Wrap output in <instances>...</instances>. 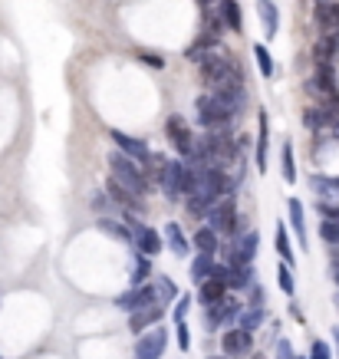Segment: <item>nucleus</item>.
I'll return each instance as SVG.
<instances>
[{"mask_svg":"<svg viewBox=\"0 0 339 359\" xmlns=\"http://www.w3.org/2000/svg\"><path fill=\"white\" fill-rule=\"evenodd\" d=\"M198 73H201V83L211 89V93L214 89H221L224 83H231V79H240L238 63L231 60V53L221 47V40L201 53V60H198Z\"/></svg>","mask_w":339,"mask_h":359,"instance_id":"f257e3e1","label":"nucleus"},{"mask_svg":"<svg viewBox=\"0 0 339 359\" xmlns=\"http://www.w3.org/2000/svg\"><path fill=\"white\" fill-rule=\"evenodd\" d=\"M109 172H113L115 182H122L129 191H135V195H142V198L151 191V182H149V175L142 172V165L132 161L129 155H122L119 149L109 152Z\"/></svg>","mask_w":339,"mask_h":359,"instance_id":"f03ea898","label":"nucleus"},{"mask_svg":"<svg viewBox=\"0 0 339 359\" xmlns=\"http://www.w3.org/2000/svg\"><path fill=\"white\" fill-rule=\"evenodd\" d=\"M195 182H198V172L191 168L188 161H168V168H165L162 182H158V188L165 191V198L168 201H178V195H185L188 198L191 191H195Z\"/></svg>","mask_w":339,"mask_h":359,"instance_id":"7ed1b4c3","label":"nucleus"},{"mask_svg":"<svg viewBox=\"0 0 339 359\" xmlns=\"http://www.w3.org/2000/svg\"><path fill=\"white\" fill-rule=\"evenodd\" d=\"M201 142L204 155H208V165H214V168H224V165H231V161L238 159V142L231 138V129H211L204 138H198Z\"/></svg>","mask_w":339,"mask_h":359,"instance_id":"20e7f679","label":"nucleus"},{"mask_svg":"<svg viewBox=\"0 0 339 359\" xmlns=\"http://www.w3.org/2000/svg\"><path fill=\"white\" fill-rule=\"evenodd\" d=\"M195 109H198V122H201L204 129H224V125L231 122V115H234V112L227 109L217 96H211V93H208V96H198Z\"/></svg>","mask_w":339,"mask_h":359,"instance_id":"39448f33","label":"nucleus"},{"mask_svg":"<svg viewBox=\"0 0 339 359\" xmlns=\"http://www.w3.org/2000/svg\"><path fill=\"white\" fill-rule=\"evenodd\" d=\"M310 188L320 198V214L323 218H336L339 221V178H323V175H313L310 178Z\"/></svg>","mask_w":339,"mask_h":359,"instance_id":"423d86ee","label":"nucleus"},{"mask_svg":"<svg viewBox=\"0 0 339 359\" xmlns=\"http://www.w3.org/2000/svg\"><path fill=\"white\" fill-rule=\"evenodd\" d=\"M208 224H211L217 234H234L238 231V205H234V198H217L211 205V211H208Z\"/></svg>","mask_w":339,"mask_h":359,"instance_id":"0eeeda50","label":"nucleus"},{"mask_svg":"<svg viewBox=\"0 0 339 359\" xmlns=\"http://www.w3.org/2000/svg\"><path fill=\"white\" fill-rule=\"evenodd\" d=\"M240 310H244V303L238 297H227L224 294L217 303L204 307V330H217L221 323H234L240 317Z\"/></svg>","mask_w":339,"mask_h":359,"instance_id":"6e6552de","label":"nucleus"},{"mask_svg":"<svg viewBox=\"0 0 339 359\" xmlns=\"http://www.w3.org/2000/svg\"><path fill=\"white\" fill-rule=\"evenodd\" d=\"M115 307H122V310L162 307V303H158V290H155V280H145V284H135L132 290H126L122 297H115Z\"/></svg>","mask_w":339,"mask_h":359,"instance_id":"1a4fd4ad","label":"nucleus"},{"mask_svg":"<svg viewBox=\"0 0 339 359\" xmlns=\"http://www.w3.org/2000/svg\"><path fill=\"white\" fill-rule=\"evenodd\" d=\"M165 136H168V142L178 149V155H185V159H188L191 149H195V136H191L188 122H185L181 115H168V122H165Z\"/></svg>","mask_w":339,"mask_h":359,"instance_id":"9d476101","label":"nucleus"},{"mask_svg":"<svg viewBox=\"0 0 339 359\" xmlns=\"http://www.w3.org/2000/svg\"><path fill=\"white\" fill-rule=\"evenodd\" d=\"M142 340L135 343V359H162L165 346H168V333H165L162 326H155V330H145V333H138Z\"/></svg>","mask_w":339,"mask_h":359,"instance_id":"9b49d317","label":"nucleus"},{"mask_svg":"<svg viewBox=\"0 0 339 359\" xmlns=\"http://www.w3.org/2000/svg\"><path fill=\"white\" fill-rule=\"evenodd\" d=\"M106 195L113 198V205L126 208L129 214H145V201H142V195L129 191V188L122 185V182H115V178H109V188H106Z\"/></svg>","mask_w":339,"mask_h":359,"instance_id":"f8f14e48","label":"nucleus"},{"mask_svg":"<svg viewBox=\"0 0 339 359\" xmlns=\"http://www.w3.org/2000/svg\"><path fill=\"white\" fill-rule=\"evenodd\" d=\"M221 349H224V356H247L254 349V333H247V330H227L224 336H221Z\"/></svg>","mask_w":339,"mask_h":359,"instance_id":"ddd939ff","label":"nucleus"},{"mask_svg":"<svg viewBox=\"0 0 339 359\" xmlns=\"http://www.w3.org/2000/svg\"><path fill=\"white\" fill-rule=\"evenodd\" d=\"M316 24L323 30V37H339V3L320 0L316 3Z\"/></svg>","mask_w":339,"mask_h":359,"instance_id":"4468645a","label":"nucleus"},{"mask_svg":"<svg viewBox=\"0 0 339 359\" xmlns=\"http://www.w3.org/2000/svg\"><path fill=\"white\" fill-rule=\"evenodd\" d=\"M113 142H115V149L122 152V155H129L132 161H145V159H149V145H145L142 138L126 136L122 129H113Z\"/></svg>","mask_w":339,"mask_h":359,"instance_id":"2eb2a0df","label":"nucleus"},{"mask_svg":"<svg viewBox=\"0 0 339 359\" xmlns=\"http://www.w3.org/2000/svg\"><path fill=\"white\" fill-rule=\"evenodd\" d=\"M129 313H132L129 317V330L132 333H145L151 326H158V320L165 317L162 307H138V310H129Z\"/></svg>","mask_w":339,"mask_h":359,"instance_id":"dca6fc26","label":"nucleus"},{"mask_svg":"<svg viewBox=\"0 0 339 359\" xmlns=\"http://www.w3.org/2000/svg\"><path fill=\"white\" fill-rule=\"evenodd\" d=\"M257 172L264 175L267 172V149H270V115H267V109H261V115H257Z\"/></svg>","mask_w":339,"mask_h":359,"instance_id":"f3484780","label":"nucleus"},{"mask_svg":"<svg viewBox=\"0 0 339 359\" xmlns=\"http://www.w3.org/2000/svg\"><path fill=\"white\" fill-rule=\"evenodd\" d=\"M234 248H238V267H244V264H254V254H257V248H261V237H257V231L234 234Z\"/></svg>","mask_w":339,"mask_h":359,"instance_id":"a211bd4d","label":"nucleus"},{"mask_svg":"<svg viewBox=\"0 0 339 359\" xmlns=\"http://www.w3.org/2000/svg\"><path fill=\"white\" fill-rule=\"evenodd\" d=\"M339 56V37H320L313 47V60L316 66H333Z\"/></svg>","mask_w":339,"mask_h":359,"instance_id":"6ab92c4d","label":"nucleus"},{"mask_svg":"<svg viewBox=\"0 0 339 359\" xmlns=\"http://www.w3.org/2000/svg\"><path fill=\"white\" fill-rule=\"evenodd\" d=\"M191 244L198 248V254H217L221 248V241H217V231H214L211 224H201L195 234H191Z\"/></svg>","mask_w":339,"mask_h":359,"instance_id":"aec40b11","label":"nucleus"},{"mask_svg":"<svg viewBox=\"0 0 339 359\" xmlns=\"http://www.w3.org/2000/svg\"><path fill=\"white\" fill-rule=\"evenodd\" d=\"M221 24L227 26V30H234V33H240L244 30V13H240V3L238 0H221Z\"/></svg>","mask_w":339,"mask_h":359,"instance_id":"412c9836","label":"nucleus"},{"mask_svg":"<svg viewBox=\"0 0 339 359\" xmlns=\"http://www.w3.org/2000/svg\"><path fill=\"white\" fill-rule=\"evenodd\" d=\"M227 294V284H221V280H214V277H208V280H201L198 284V303L201 307H211V303H217V300Z\"/></svg>","mask_w":339,"mask_h":359,"instance_id":"4be33fe9","label":"nucleus"},{"mask_svg":"<svg viewBox=\"0 0 339 359\" xmlns=\"http://www.w3.org/2000/svg\"><path fill=\"white\" fill-rule=\"evenodd\" d=\"M165 244H168V250H172L175 257H185V254L191 250L188 237H185V231H181V228H178L175 221H172L168 228H165Z\"/></svg>","mask_w":339,"mask_h":359,"instance_id":"5701e85b","label":"nucleus"},{"mask_svg":"<svg viewBox=\"0 0 339 359\" xmlns=\"http://www.w3.org/2000/svg\"><path fill=\"white\" fill-rule=\"evenodd\" d=\"M287 211H290V224H293V231H297V237H300V244L303 248H310V234H306V221H303V201L290 198Z\"/></svg>","mask_w":339,"mask_h":359,"instance_id":"b1692460","label":"nucleus"},{"mask_svg":"<svg viewBox=\"0 0 339 359\" xmlns=\"http://www.w3.org/2000/svg\"><path fill=\"white\" fill-rule=\"evenodd\" d=\"M306 86L313 89V93H323V96L336 93V73H333V66H316V76Z\"/></svg>","mask_w":339,"mask_h":359,"instance_id":"393cba45","label":"nucleus"},{"mask_svg":"<svg viewBox=\"0 0 339 359\" xmlns=\"http://www.w3.org/2000/svg\"><path fill=\"white\" fill-rule=\"evenodd\" d=\"M227 287H231V290H251L254 287V264L227 267Z\"/></svg>","mask_w":339,"mask_h":359,"instance_id":"a878e982","label":"nucleus"},{"mask_svg":"<svg viewBox=\"0 0 339 359\" xmlns=\"http://www.w3.org/2000/svg\"><path fill=\"white\" fill-rule=\"evenodd\" d=\"M257 3V13H261V24H264L267 37H276V24H280V13H276L274 0H254Z\"/></svg>","mask_w":339,"mask_h":359,"instance_id":"bb28decb","label":"nucleus"},{"mask_svg":"<svg viewBox=\"0 0 339 359\" xmlns=\"http://www.w3.org/2000/svg\"><path fill=\"white\" fill-rule=\"evenodd\" d=\"M274 244H276V254H280V260L293 267V264H297V254H293V244H290V231H287V224H283V221H276Z\"/></svg>","mask_w":339,"mask_h":359,"instance_id":"cd10ccee","label":"nucleus"},{"mask_svg":"<svg viewBox=\"0 0 339 359\" xmlns=\"http://www.w3.org/2000/svg\"><path fill=\"white\" fill-rule=\"evenodd\" d=\"M303 125H306L310 132H323V129H329V125H333V112L313 106V109L303 112Z\"/></svg>","mask_w":339,"mask_h":359,"instance_id":"c85d7f7f","label":"nucleus"},{"mask_svg":"<svg viewBox=\"0 0 339 359\" xmlns=\"http://www.w3.org/2000/svg\"><path fill=\"white\" fill-rule=\"evenodd\" d=\"M99 231L109 234L113 241H122V244H132V231H129L126 221H113V218H99Z\"/></svg>","mask_w":339,"mask_h":359,"instance_id":"c756f323","label":"nucleus"},{"mask_svg":"<svg viewBox=\"0 0 339 359\" xmlns=\"http://www.w3.org/2000/svg\"><path fill=\"white\" fill-rule=\"evenodd\" d=\"M214 254H198V257L191 260V280L195 284H201V280H208L211 277V271H214Z\"/></svg>","mask_w":339,"mask_h":359,"instance_id":"7c9ffc66","label":"nucleus"},{"mask_svg":"<svg viewBox=\"0 0 339 359\" xmlns=\"http://www.w3.org/2000/svg\"><path fill=\"white\" fill-rule=\"evenodd\" d=\"M280 172H283V182H287V185H293V182H297V159H293V142H290V138H283Z\"/></svg>","mask_w":339,"mask_h":359,"instance_id":"2f4dec72","label":"nucleus"},{"mask_svg":"<svg viewBox=\"0 0 339 359\" xmlns=\"http://www.w3.org/2000/svg\"><path fill=\"white\" fill-rule=\"evenodd\" d=\"M264 307H244L240 310V330H247V333H254V330H261V326H264Z\"/></svg>","mask_w":339,"mask_h":359,"instance_id":"473e14b6","label":"nucleus"},{"mask_svg":"<svg viewBox=\"0 0 339 359\" xmlns=\"http://www.w3.org/2000/svg\"><path fill=\"white\" fill-rule=\"evenodd\" d=\"M254 60L261 66V76H264V79H274V56H270V50H267L264 43H254Z\"/></svg>","mask_w":339,"mask_h":359,"instance_id":"72a5a7b5","label":"nucleus"},{"mask_svg":"<svg viewBox=\"0 0 339 359\" xmlns=\"http://www.w3.org/2000/svg\"><path fill=\"white\" fill-rule=\"evenodd\" d=\"M276 284H280V290H283L287 297H293V290H297V280H293V267H290V264H283V260H280V267H276Z\"/></svg>","mask_w":339,"mask_h":359,"instance_id":"f704fd0d","label":"nucleus"},{"mask_svg":"<svg viewBox=\"0 0 339 359\" xmlns=\"http://www.w3.org/2000/svg\"><path fill=\"white\" fill-rule=\"evenodd\" d=\"M155 290H158V303H168V300H178V287L172 277H155Z\"/></svg>","mask_w":339,"mask_h":359,"instance_id":"c9c22d12","label":"nucleus"},{"mask_svg":"<svg viewBox=\"0 0 339 359\" xmlns=\"http://www.w3.org/2000/svg\"><path fill=\"white\" fill-rule=\"evenodd\" d=\"M151 273V257H145V254H138L135 257V267H132V287L135 284H145Z\"/></svg>","mask_w":339,"mask_h":359,"instance_id":"e433bc0d","label":"nucleus"},{"mask_svg":"<svg viewBox=\"0 0 339 359\" xmlns=\"http://www.w3.org/2000/svg\"><path fill=\"white\" fill-rule=\"evenodd\" d=\"M320 234H323L326 244H339V221L336 218H323V221H320Z\"/></svg>","mask_w":339,"mask_h":359,"instance_id":"4c0bfd02","label":"nucleus"},{"mask_svg":"<svg viewBox=\"0 0 339 359\" xmlns=\"http://www.w3.org/2000/svg\"><path fill=\"white\" fill-rule=\"evenodd\" d=\"M211 205H214V201L201 198V195H188V211L195 214V218H204V214L211 211Z\"/></svg>","mask_w":339,"mask_h":359,"instance_id":"58836bf2","label":"nucleus"},{"mask_svg":"<svg viewBox=\"0 0 339 359\" xmlns=\"http://www.w3.org/2000/svg\"><path fill=\"white\" fill-rule=\"evenodd\" d=\"M89 208L96 211V214H106V211L113 208V198H109V195H102V191H96V195H92V198H89Z\"/></svg>","mask_w":339,"mask_h":359,"instance_id":"ea45409f","label":"nucleus"},{"mask_svg":"<svg viewBox=\"0 0 339 359\" xmlns=\"http://www.w3.org/2000/svg\"><path fill=\"white\" fill-rule=\"evenodd\" d=\"M188 307H191V297H188V294H178L175 313H172V317H175V320H185V317H188Z\"/></svg>","mask_w":339,"mask_h":359,"instance_id":"a19ab883","label":"nucleus"},{"mask_svg":"<svg viewBox=\"0 0 339 359\" xmlns=\"http://www.w3.org/2000/svg\"><path fill=\"white\" fill-rule=\"evenodd\" d=\"M310 359H333L329 356V346L323 343V340H316L313 346H310Z\"/></svg>","mask_w":339,"mask_h":359,"instance_id":"79ce46f5","label":"nucleus"},{"mask_svg":"<svg viewBox=\"0 0 339 359\" xmlns=\"http://www.w3.org/2000/svg\"><path fill=\"white\" fill-rule=\"evenodd\" d=\"M175 326H178V346L188 349V346H191V340H188V323H185V320H175Z\"/></svg>","mask_w":339,"mask_h":359,"instance_id":"37998d69","label":"nucleus"},{"mask_svg":"<svg viewBox=\"0 0 339 359\" xmlns=\"http://www.w3.org/2000/svg\"><path fill=\"white\" fill-rule=\"evenodd\" d=\"M264 300H267L264 287H261V284H254V287H251V307H264Z\"/></svg>","mask_w":339,"mask_h":359,"instance_id":"c03bdc74","label":"nucleus"},{"mask_svg":"<svg viewBox=\"0 0 339 359\" xmlns=\"http://www.w3.org/2000/svg\"><path fill=\"white\" fill-rule=\"evenodd\" d=\"M276 359H293V349H290V340H280V343H276Z\"/></svg>","mask_w":339,"mask_h":359,"instance_id":"a18cd8bd","label":"nucleus"},{"mask_svg":"<svg viewBox=\"0 0 339 359\" xmlns=\"http://www.w3.org/2000/svg\"><path fill=\"white\" fill-rule=\"evenodd\" d=\"M138 60L149 63V66H162V56H155V53H138Z\"/></svg>","mask_w":339,"mask_h":359,"instance_id":"49530a36","label":"nucleus"},{"mask_svg":"<svg viewBox=\"0 0 339 359\" xmlns=\"http://www.w3.org/2000/svg\"><path fill=\"white\" fill-rule=\"evenodd\" d=\"M326 109L333 112V115L339 112V89H336V93H329V106H326Z\"/></svg>","mask_w":339,"mask_h":359,"instance_id":"de8ad7c7","label":"nucleus"},{"mask_svg":"<svg viewBox=\"0 0 339 359\" xmlns=\"http://www.w3.org/2000/svg\"><path fill=\"white\" fill-rule=\"evenodd\" d=\"M329 273H333V280H336V287H339V260H333V267H329Z\"/></svg>","mask_w":339,"mask_h":359,"instance_id":"09e8293b","label":"nucleus"},{"mask_svg":"<svg viewBox=\"0 0 339 359\" xmlns=\"http://www.w3.org/2000/svg\"><path fill=\"white\" fill-rule=\"evenodd\" d=\"M198 3H201V7H208V3H214V0H198Z\"/></svg>","mask_w":339,"mask_h":359,"instance_id":"8fccbe9b","label":"nucleus"},{"mask_svg":"<svg viewBox=\"0 0 339 359\" xmlns=\"http://www.w3.org/2000/svg\"><path fill=\"white\" fill-rule=\"evenodd\" d=\"M211 359H231V356H211Z\"/></svg>","mask_w":339,"mask_h":359,"instance_id":"3c124183","label":"nucleus"},{"mask_svg":"<svg viewBox=\"0 0 339 359\" xmlns=\"http://www.w3.org/2000/svg\"><path fill=\"white\" fill-rule=\"evenodd\" d=\"M336 307H339V294H336Z\"/></svg>","mask_w":339,"mask_h":359,"instance_id":"603ef678","label":"nucleus"},{"mask_svg":"<svg viewBox=\"0 0 339 359\" xmlns=\"http://www.w3.org/2000/svg\"><path fill=\"white\" fill-rule=\"evenodd\" d=\"M293 359H303V356H293Z\"/></svg>","mask_w":339,"mask_h":359,"instance_id":"864d4df0","label":"nucleus"}]
</instances>
